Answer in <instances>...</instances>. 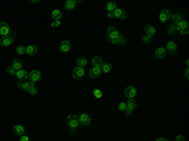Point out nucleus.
Listing matches in <instances>:
<instances>
[{"label":"nucleus","mask_w":189,"mask_h":141,"mask_svg":"<svg viewBox=\"0 0 189 141\" xmlns=\"http://www.w3.org/2000/svg\"><path fill=\"white\" fill-rule=\"evenodd\" d=\"M52 19L53 20H61L62 19V12L58 9H54L53 12H52Z\"/></svg>","instance_id":"393cba45"},{"label":"nucleus","mask_w":189,"mask_h":141,"mask_svg":"<svg viewBox=\"0 0 189 141\" xmlns=\"http://www.w3.org/2000/svg\"><path fill=\"white\" fill-rule=\"evenodd\" d=\"M119 35H120L119 30L115 28V27H108V28H107V37H108V39H110V42H111V43H114V42L117 39Z\"/></svg>","instance_id":"20e7f679"},{"label":"nucleus","mask_w":189,"mask_h":141,"mask_svg":"<svg viewBox=\"0 0 189 141\" xmlns=\"http://www.w3.org/2000/svg\"><path fill=\"white\" fill-rule=\"evenodd\" d=\"M101 67H92L91 71L88 72V76H90V78H93V80H97V78H100V76H101Z\"/></svg>","instance_id":"9d476101"},{"label":"nucleus","mask_w":189,"mask_h":141,"mask_svg":"<svg viewBox=\"0 0 189 141\" xmlns=\"http://www.w3.org/2000/svg\"><path fill=\"white\" fill-rule=\"evenodd\" d=\"M165 56H166V50H165L164 47H159V48H156V50H155V58L163 59V58H165Z\"/></svg>","instance_id":"f3484780"},{"label":"nucleus","mask_w":189,"mask_h":141,"mask_svg":"<svg viewBox=\"0 0 189 141\" xmlns=\"http://www.w3.org/2000/svg\"><path fill=\"white\" fill-rule=\"evenodd\" d=\"M71 42L70 40H62L61 47H59V50L63 52V53H67V52L71 50Z\"/></svg>","instance_id":"dca6fc26"},{"label":"nucleus","mask_w":189,"mask_h":141,"mask_svg":"<svg viewBox=\"0 0 189 141\" xmlns=\"http://www.w3.org/2000/svg\"><path fill=\"white\" fill-rule=\"evenodd\" d=\"M13 130H14V134L18 135V136H23V135H25V132H27L24 126H22V125H15Z\"/></svg>","instance_id":"6ab92c4d"},{"label":"nucleus","mask_w":189,"mask_h":141,"mask_svg":"<svg viewBox=\"0 0 189 141\" xmlns=\"http://www.w3.org/2000/svg\"><path fill=\"white\" fill-rule=\"evenodd\" d=\"M114 44L125 45V44H126V37H125V35H119V37H117V39L114 42Z\"/></svg>","instance_id":"c756f323"},{"label":"nucleus","mask_w":189,"mask_h":141,"mask_svg":"<svg viewBox=\"0 0 189 141\" xmlns=\"http://www.w3.org/2000/svg\"><path fill=\"white\" fill-rule=\"evenodd\" d=\"M170 15H171V13H170L169 9H163L161 13H160V15H159L160 22H161V23H166L168 20H170Z\"/></svg>","instance_id":"9b49d317"},{"label":"nucleus","mask_w":189,"mask_h":141,"mask_svg":"<svg viewBox=\"0 0 189 141\" xmlns=\"http://www.w3.org/2000/svg\"><path fill=\"white\" fill-rule=\"evenodd\" d=\"M85 75H86V71H85V68H81V67H76L72 71V77L75 80H81V78L85 77Z\"/></svg>","instance_id":"423d86ee"},{"label":"nucleus","mask_w":189,"mask_h":141,"mask_svg":"<svg viewBox=\"0 0 189 141\" xmlns=\"http://www.w3.org/2000/svg\"><path fill=\"white\" fill-rule=\"evenodd\" d=\"M20 141H30V137L28 135H23V136H20Z\"/></svg>","instance_id":"58836bf2"},{"label":"nucleus","mask_w":189,"mask_h":141,"mask_svg":"<svg viewBox=\"0 0 189 141\" xmlns=\"http://www.w3.org/2000/svg\"><path fill=\"white\" fill-rule=\"evenodd\" d=\"M136 93H138L136 88L134 86H129V87H126V90H125V97L127 98V100H134L136 97Z\"/></svg>","instance_id":"0eeeda50"},{"label":"nucleus","mask_w":189,"mask_h":141,"mask_svg":"<svg viewBox=\"0 0 189 141\" xmlns=\"http://www.w3.org/2000/svg\"><path fill=\"white\" fill-rule=\"evenodd\" d=\"M156 141H169V140H168V139H165V137H159V139H158Z\"/></svg>","instance_id":"a19ab883"},{"label":"nucleus","mask_w":189,"mask_h":141,"mask_svg":"<svg viewBox=\"0 0 189 141\" xmlns=\"http://www.w3.org/2000/svg\"><path fill=\"white\" fill-rule=\"evenodd\" d=\"M145 34H148V35H150V37H153V35H155L156 34V29H155V27H153V25H146L145 27Z\"/></svg>","instance_id":"4be33fe9"},{"label":"nucleus","mask_w":189,"mask_h":141,"mask_svg":"<svg viewBox=\"0 0 189 141\" xmlns=\"http://www.w3.org/2000/svg\"><path fill=\"white\" fill-rule=\"evenodd\" d=\"M165 50H166V53L169 52L170 54H175V53H177V50H178V47H177V44L174 43V42L170 40V42H168V43H166Z\"/></svg>","instance_id":"f8f14e48"},{"label":"nucleus","mask_w":189,"mask_h":141,"mask_svg":"<svg viewBox=\"0 0 189 141\" xmlns=\"http://www.w3.org/2000/svg\"><path fill=\"white\" fill-rule=\"evenodd\" d=\"M61 25H62L61 20H53V22L51 23V27L52 28H58V27H61Z\"/></svg>","instance_id":"72a5a7b5"},{"label":"nucleus","mask_w":189,"mask_h":141,"mask_svg":"<svg viewBox=\"0 0 189 141\" xmlns=\"http://www.w3.org/2000/svg\"><path fill=\"white\" fill-rule=\"evenodd\" d=\"M37 53H38V47L37 45H29L25 48V54L28 56H35Z\"/></svg>","instance_id":"aec40b11"},{"label":"nucleus","mask_w":189,"mask_h":141,"mask_svg":"<svg viewBox=\"0 0 189 141\" xmlns=\"http://www.w3.org/2000/svg\"><path fill=\"white\" fill-rule=\"evenodd\" d=\"M80 3H81L80 0H67V1L64 3V8L67 10H73Z\"/></svg>","instance_id":"2eb2a0df"},{"label":"nucleus","mask_w":189,"mask_h":141,"mask_svg":"<svg viewBox=\"0 0 189 141\" xmlns=\"http://www.w3.org/2000/svg\"><path fill=\"white\" fill-rule=\"evenodd\" d=\"M175 141H184V136H182V135H178Z\"/></svg>","instance_id":"ea45409f"},{"label":"nucleus","mask_w":189,"mask_h":141,"mask_svg":"<svg viewBox=\"0 0 189 141\" xmlns=\"http://www.w3.org/2000/svg\"><path fill=\"white\" fill-rule=\"evenodd\" d=\"M10 33H13V30L10 29L9 24L5 22H0V37H9Z\"/></svg>","instance_id":"7ed1b4c3"},{"label":"nucleus","mask_w":189,"mask_h":141,"mask_svg":"<svg viewBox=\"0 0 189 141\" xmlns=\"http://www.w3.org/2000/svg\"><path fill=\"white\" fill-rule=\"evenodd\" d=\"M92 62V66L93 67H101L102 66V63H103V62H102V58H101V57H93V59L91 61Z\"/></svg>","instance_id":"a878e982"},{"label":"nucleus","mask_w":189,"mask_h":141,"mask_svg":"<svg viewBox=\"0 0 189 141\" xmlns=\"http://www.w3.org/2000/svg\"><path fill=\"white\" fill-rule=\"evenodd\" d=\"M17 53L19 54V56H23V54H25V47H23V45H19V47H17Z\"/></svg>","instance_id":"473e14b6"},{"label":"nucleus","mask_w":189,"mask_h":141,"mask_svg":"<svg viewBox=\"0 0 189 141\" xmlns=\"http://www.w3.org/2000/svg\"><path fill=\"white\" fill-rule=\"evenodd\" d=\"M114 14V18H116V19H125L126 17H127V14H126V12L124 9H116L115 12L112 13Z\"/></svg>","instance_id":"a211bd4d"},{"label":"nucleus","mask_w":189,"mask_h":141,"mask_svg":"<svg viewBox=\"0 0 189 141\" xmlns=\"http://www.w3.org/2000/svg\"><path fill=\"white\" fill-rule=\"evenodd\" d=\"M29 93H30V95H33V96L38 95V88H37L35 86H34V87H32L30 90H29Z\"/></svg>","instance_id":"e433bc0d"},{"label":"nucleus","mask_w":189,"mask_h":141,"mask_svg":"<svg viewBox=\"0 0 189 141\" xmlns=\"http://www.w3.org/2000/svg\"><path fill=\"white\" fill-rule=\"evenodd\" d=\"M93 95H94V97H96L97 100H101V98L103 97V93H102V91H101V90H98V88H96V90L93 91Z\"/></svg>","instance_id":"2f4dec72"},{"label":"nucleus","mask_w":189,"mask_h":141,"mask_svg":"<svg viewBox=\"0 0 189 141\" xmlns=\"http://www.w3.org/2000/svg\"><path fill=\"white\" fill-rule=\"evenodd\" d=\"M151 39H153V37H150V35H148V34H145V35L143 37V42H144L145 44L150 43V42H151Z\"/></svg>","instance_id":"c9c22d12"},{"label":"nucleus","mask_w":189,"mask_h":141,"mask_svg":"<svg viewBox=\"0 0 189 141\" xmlns=\"http://www.w3.org/2000/svg\"><path fill=\"white\" fill-rule=\"evenodd\" d=\"M177 33H178L177 24H173V23H171V25H169V28H168V34H169V35H174V34H177Z\"/></svg>","instance_id":"c85d7f7f"},{"label":"nucleus","mask_w":189,"mask_h":141,"mask_svg":"<svg viewBox=\"0 0 189 141\" xmlns=\"http://www.w3.org/2000/svg\"><path fill=\"white\" fill-rule=\"evenodd\" d=\"M119 110H120V111H124V112H125L126 103H125V102H120V103H119Z\"/></svg>","instance_id":"4c0bfd02"},{"label":"nucleus","mask_w":189,"mask_h":141,"mask_svg":"<svg viewBox=\"0 0 189 141\" xmlns=\"http://www.w3.org/2000/svg\"><path fill=\"white\" fill-rule=\"evenodd\" d=\"M107 17L108 18H114V14L112 13H107Z\"/></svg>","instance_id":"37998d69"},{"label":"nucleus","mask_w":189,"mask_h":141,"mask_svg":"<svg viewBox=\"0 0 189 141\" xmlns=\"http://www.w3.org/2000/svg\"><path fill=\"white\" fill-rule=\"evenodd\" d=\"M12 67H13V68L15 69V71H20V69H23V63H22V62H20V59H14L13 61V63H12Z\"/></svg>","instance_id":"5701e85b"},{"label":"nucleus","mask_w":189,"mask_h":141,"mask_svg":"<svg viewBox=\"0 0 189 141\" xmlns=\"http://www.w3.org/2000/svg\"><path fill=\"white\" fill-rule=\"evenodd\" d=\"M177 27H178V32L180 34L187 35L189 33V23L187 20H180V22L177 24Z\"/></svg>","instance_id":"f03ea898"},{"label":"nucleus","mask_w":189,"mask_h":141,"mask_svg":"<svg viewBox=\"0 0 189 141\" xmlns=\"http://www.w3.org/2000/svg\"><path fill=\"white\" fill-rule=\"evenodd\" d=\"M40 77H42L40 72H39V71H37V69L30 71V73H28V81L32 82V83H35V82L40 81Z\"/></svg>","instance_id":"39448f33"},{"label":"nucleus","mask_w":189,"mask_h":141,"mask_svg":"<svg viewBox=\"0 0 189 141\" xmlns=\"http://www.w3.org/2000/svg\"><path fill=\"white\" fill-rule=\"evenodd\" d=\"M17 86H18L19 88H22V90L29 92L30 88H32V87H34V83H32V82H29V81H25V82H18V83H17Z\"/></svg>","instance_id":"ddd939ff"},{"label":"nucleus","mask_w":189,"mask_h":141,"mask_svg":"<svg viewBox=\"0 0 189 141\" xmlns=\"http://www.w3.org/2000/svg\"><path fill=\"white\" fill-rule=\"evenodd\" d=\"M67 123L68 127H70V131L72 134H75L77 131L78 126H80V121H78V117L76 115H68L67 116Z\"/></svg>","instance_id":"f257e3e1"},{"label":"nucleus","mask_w":189,"mask_h":141,"mask_svg":"<svg viewBox=\"0 0 189 141\" xmlns=\"http://www.w3.org/2000/svg\"><path fill=\"white\" fill-rule=\"evenodd\" d=\"M78 121H80V125L82 126H90L91 125V116L87 113H81L78 116Z\"/></svg>","instance_id":"6e6552de"},{"label":"nucleus","mask_w":189,"mask_h":141,"mask_svg":"<svg viewBox=\"0 0 189 141\" xmlns=\"http://www.w3.org/2000/svg\"><path fill=\"white\" fill-rule=\"evenodd\" d=\"M15 77H17L19 81H24V80H27V78H28V72L24 71V69H20V71L17 72Z\"/></svg>","instance_id":"412c9836"},{"label":"nucleus","mask_w":189,"mask_h":141,"mask_svg":"<svg viewBox=\"0 0 189 141\" xmlns=\"http://www.w3.org/2000/svg\"><path fill=\"white\" fill-rule=\"evenodd\" d=\"M111 69H112V66L110 64V63H102L101 71H102L103 73H110V72H111Z\"/></svg>","instance_id":"7c9ffc66"},{"label":"nucleus","mask_w":189,"mask_h":141,"mask_svg":"<svg viewBox=\"0 0 189 141\" xmlns=\"http://www.w3.org/2000/svg\"><path fill=\"white\" fill-rule=\"evenodd\" d=\"M7 72L9 73V75H10V76H15V75H17V71H15V69L13 68V67H12V66H9V67H7Z\"/></svg>","instance_id":"f704fd0d"},{"label":"nucleus","mask_w":189,"mask_h":141,"mask_svg":"<svg viewBox=\"0 0 189 141\" xmlns=\"http://www.w3.org/2000/svg\"><path fill=\"white\" fill-rule=\"evenodd\" d=\"M188 71H189V69L187 68V69H185V78H187V80L189 78V72H188Z\"/></svg>","instance_id":"79ce46f5"},{"label":"nucleus","mask_w":189,"mask_h":141,"mask_svg":"<svg viewBox=\"0 0 189 141\" xmlns=\"http://www.w3.org/2000/svg\"><path fill=\"white\" fill-rule=\"evenodd\" d=\"M106 9L108 10V13H114L115 10L117 9L116 3H114V1H108V3L106 4Z\"/></svg>","instance_id":"cd10ccee"},{"label":"nucleus","mask_w":189,"mask_h":141,"mask_svg":"<svg viewBox=\"0 0 189 141\" xmlns=\"http://www.w3.org/2000/svg\"><path fill=\"white\" fill-rule=\"evenodd\" d=\"M87 63H88V61L86 57H80V58L77 59V67H81V68H85Z\"/></svg>","instance_id":"b1692460"},{"label":"nucleus","mask_w":189,"mask_h":141,"mask_svg":"<svg viewBox=\"0 0 189 141\" xmlns=\"http://www.w3.org/2000/svg\"><path fill=\"white\" fill-rule=\"evenodd\" d=\"M136 107H138V103H136V101H134V100H130L127 103H126V110H125V113L127 115V116H130L131 113H133L135 110H136Z\"/></svg>","instance_id":"1a4fd4ad"},{"label":"nucleus","mask_w":189,"mask_h":141,"mask_svg":"<svg viewBox=\"0 0 189 141\" xmlns=\"http://www.w3.org/2000/svg\"><path fill=\"white\" fill-rule=\"evenodd\" d=\"M170 19H171V23L173 24H178L180 20H183L182 19V14H171L170 15Z\"/></svg>","instance_id":"bb28decb"},{"label":"nucleus","mask_w":189,"mask_h":141,"mask_svg":"<svg viewBox=\"0 0 189 141\" xmlns=\"http://www.w3.org/2000/svg\"><path fill=\"white\" fill-rule=\"evenodd\" d=\"M13 42H14V39H13V37H1L0 38V45L1 47H9V45H12L13 44Z\"/></svg>","instance_id":"4468645a"}]
</instances>
